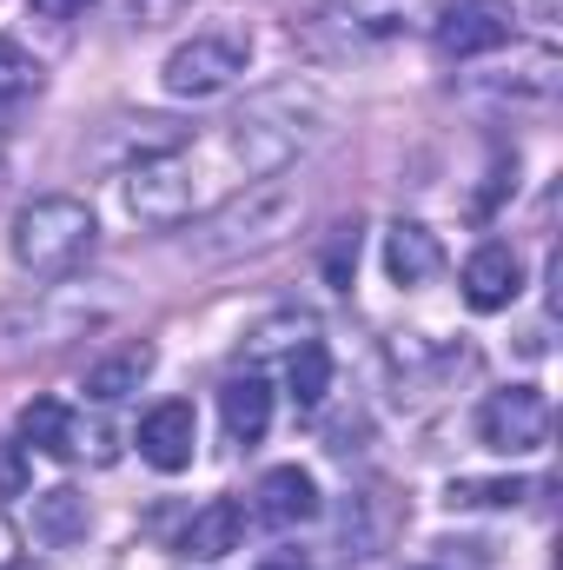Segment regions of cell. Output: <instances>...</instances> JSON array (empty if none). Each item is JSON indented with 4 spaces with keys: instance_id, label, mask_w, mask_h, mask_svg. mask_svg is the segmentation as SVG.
Segmentation results:
<instances>
[{
    "instance_id": "30bf717a",
    "label": "cell",
    "mask_w": 563,
    "mask_h": 570,
    "mask_svg": "<svg viewBox=\"0 0 563 570\" xmlns=\"http://www.w3.org/2000/svg\"><path fill=\"white\" fill-rule=\"evenodd\" d=\"M253 498H259V518H266V524H279V531H292V524H312V518H318V478H312V471H298V464L266 471Z\"/></svg>"
},
{
    "instance_id": "2e32d148",
    "label": "cell",
    "mask_w": 563,
    "mask_h": 570,
    "mask_svg": "<svg viewBox=\"0 0 563 570\" xmlns=\"http://www.w3.org/2000/svg\"><path fill=\"white\" fill-rule=\"evenodd\" d=\"M40 87H47V67H40L20 40L0 33V134L27 114V100H40Z\"/></svg>"
},
{
    "instance_id": "d6986e66",
    "label": "cell",
    "mask_w": 563,
    "mask_h": 570,
    "mask_svg": "<svg viewBox=\"0 0 563 570\" xmlns=\"http://www.w3.org/2000/svg\"><path fill=\"white\" fill-rule=\"evenodd\" d=\"M531 484L524 478H457L451 484V504H477V511H504V504H524Z\"/></svg>"
},
{
    "instance_id": "5b68a950",
    "label": "cell",
    "mask_w": 563,
    "mask_h": 570,
    "mask_svg": "<svg viewBox=\"0 0 563 570\" xmlns=\"http://www.w3.org/2000/svg\"><path fill=\"white\" fill-rule=\"evenodd\" d=\"M246 33H192V40H179L172 53H166V94L172 100H213V94H226L239 73H246Z\"/></svg>"
},
{
    "instance_id": "cb8c5ba5",
    "label": "cell",
    "mask_w": 563,
    "mask_h": 570,
    "mask_svg": "<svg viewBox=\"0 0 563 570\" xmlns=\"http://www.w3.org/2000/svg\"><path fill=\"white\" fill-rule=\"evenodd\" d=\"M0 193H7V159H0Z\"/></svg>"
},
{
    "instance_id": "9a60e30c",
    "label": "cell",
    "mask_w": 563,
    "mask_h": 570,
    "mask_svg": "<svg viewBox=\"0 0 563 570\" xmlns=\"http://www.w3.org/2000/svg\"><path fill=\"white\" fill-rule=\"evenodd\" d=\"M87 524H93V511H87V498H80L73 484H53V491L33 498V538H40V544L67 551V544L87 538Z\"/></svg>"
},
{
    "instance_id": "6da1fadb",
    "label": "cell",
    "mask_w": 563,
    "mask_h": 570,
    "mask_svg": "<svg viewBox=\"0 0 563 570\" xmlns=\"http://www.w3.org/2000/svg\"><path fill=\"white\" fill-rule=\"evenodd\" d=\"M325 140V107L305 87H273L259 100H246V114L219 120L213 134H186L179 146L152 153L140 166H127L120 193L127 213L146 226H192L213 206H226L233 193H246L253 179L292 173L298 153Z\"/></svg>"
},
{
    "instance_id": "52a82bcc",
    "label": "cell",
    "mask_w": 563,
    "mask_h": 570,
    "mask_svg": "<svg viewBox=\"0 0 563 570\" xmlns=\"http://www.w3.org/2000/svg\"><path fill=\"white\" fill-rule=\"evenodd\" d=\"M477 438L497 458H531L551 444V399L537 385H504L477 405Z\"/></svg>"
},
{
    "instance_id": "e0dca14e",
    "label": "cell",
    "mask_w": 563,
    "mask_h": 570,
    "mask_svg": "<svg viewBox=\"0 0 563 570\" xmlns=\"http://www.w3.org/2000/svg\"><path fill=\"white\" fill-rule=\"evenodd\" d=\"M285 392H292L298 412H318V405H325V392H332V352H325V338H298V345H292V358H285Z\"/></svg>"
},
{
    "instance_id": "3957f363",
    "label": "cell",
    "mask_w": 563,
    "mask_h": 570,
    "mask_svg": "<svg viewBox=\"0 0 563 570\" xmlns=\"http://www.w3.org/2000/svg\"><path fill=\"white\" fill-rule=\"evenodd\" d=\"M431 20V0H318L298 20V47L312 60H372L385 47H398L405 33H418Z\"/></svg>"
},
{
    "instance_id": "d4e9b609",
    "label": "cell",
    "mask_w": 563,
    "mask_h": 570,
    "mask_svg": "<svg viewBox=\"0 0 563 570\" xmlns=\"http://www.w3.org/2000/svg\"><path fill=\"white\" fill-rule=\"evenodd\" d=\"M13 570H20V564H13Z\"/></svg>"
},
{
    "instance_id": "5bb4252c",
    "label": "cell",
    "mask_w": 563,
    "mask_h": 570,
    "mask_svg": "<svg viewBox=\"0 0 563 570\" xmlns=\"http://www.w3.org/2000/svg\"><path fill=\"white\" fill-rule=\"evenodd\" d=\"M239 531H246V511H239L233 498H213V504H199V511H192V524H186V538H179V558L213 564V558L239 551Z\"/></svg>"
},
{
    "instance_id": "7c38bea8",
    "label": "cell",
    "mask_w": 563,
    "mask_h": 570,
    "mask_svg": "<svg viewBox=\"0 0 563 570\" xmlns=\"http://www.w3.org/2000/svg\"><path fill=\"white\" fill-rule=\"evenodd\" d=\"M437 266H444V246H437V233L424 219H398L385 233V273H392V285H424V279H437Z\"/></svg>"
},
{
    "instance_id": "7a4b0ae2",
    "label": "cell",
    "mask_w": 563,
    "mask_h": 570,
    "mask_svg": "<svg viewBox=\"0 0 563 570\" xmlns=\"http://www.w3.org/2000/svg\"><path fill=\"white\" fill-rule=\"evenodd\" d=\"M312 213V186L273 173V179H253L246 193H233L226 206H213L206 219H192V259L206 266H233V259H253V253H273L285 246Z\"/></svg>"
},
{
    "instance_id": "9c48e42d",
    "label": "cell",
    "mask_w": 563,
    "mask_h": 570,
    "mask_svg": "<svg viewBox=\"0 0 563 570\" xmlns=\"http://www.w3.org/2000/svg\"><path fill=\"white\" fill-rule=\"evenodd\" d=\"M524 292V259L511 253V246H477L471 259H464V305L471 312H504L511 298Z\"/></svg>"
},
{
    "instance_id": "4fadbf2b",
    "label": "cell",
    "mask_w": 563,
    "mask_h": 570,
    "mask_svg": "<svg viewBox=\"0 0 563 570\" xmlns=\"http://www.w3.org/2000/svg\"><path fill=\"white\" fill-rule=\"evenodd\" d=\"M152 365H159L152 338H134V345L107 352V358H100V365L87 372V399H93V405H120L127 392H140L146 379H152Z\"/></svg>"
},
{
    "instance_id": "ba28073f",
    "label": "cell",
    "mask_w": 563,
    "mask_h": 570,
    "mask_svg": "<svg viewBox=\"0 0 563 570\" xmlns=\"http://www.w3.org/2000/svg\"><path fill=\"white\" fill-rule=\"evenodd\" d=\"M140 458L152 464V471H186L192 464V451H199V419H192V405L186 399H166V405H152L140 419Z\"/></svg>"
},
{
    "instance_id": "277c9868",
    "label": "cell",
    "mask_w": 563,
    "mask_h": 570,
    "mask_svg": "<svg viewBox=\"0 0 563 570\" xmlns=\"http://www.w3.org/2000/svg\"><path fill=\"white\" fill-rule=\"evenodd\" d=\"M100 246V226H93V206L73 199V193H40L13 213V259L20 273L33 279H67L93 259Z\"/></svg>"
},
{
    "instance_id": "44dd1931",
    "label": "cell",
    "mask_w": 563,
    "mask_h": 570,
    "mask_svg": "<svg viewBox=\"0 0 563 570\" xmlns=\"http://www.w3.org/2000/svg\"><path fill=\"white\" fill-rule=\"evenodd\" d=\"M27 7H33L40 20H73V13H80L87 0H27Z\"/></svg>"
},
{
    "instance_id": "8992f818",
    "label": "cell",
    "mask_w": 563,
    "mask_h": 570,
    "mask_svg": "<svg viewBox=\"0 0 563 570\" xmlns=\"http://www.w3.org/2000/svg\"><path fill=\"white\" fill-rule=\"evenodd\" d=\"M431 40L444 60H484L497 47H511L517 33V7L511 0H431Z\"/></svg>"
},
{
    "instance_id": "7402d4cb",
    "label": "cell",
    "mask_w": 563,
    "mask_h": 570,
    "mask_svg": "<svg viewBox=\"0 0 563 570\" xmlns=\"http://www.w3.org/2000/svg\"><path fill=\"white\" fill-rule=\"evenodd\" d=\"M13 558H20V544H13V524L0 518V570H13Z\"/></svg>"
},
{
    "instance_id": "8fae6325",
    "label": "cell",
    "mask_w": 563,
    "mask_h": 570,
    "mask_svg": "<svg viewBox=\"0 0 563 570\" xmlns=\"http://www.w3.org/2000/svg\"><path fill=\"white\" fill-rule=\"evenodd\" d=\"M219 419H226V438L233 444H259L266 425H273V385L259 379V372H239V379H226L219 385Z\"/></svg>"
},
{
    "instance_id": "603a6c76",
    "label": "cell",
    "mask_w": 563,
    "mask_h": 570,
    "mask_svg": "<svg viewBox=\"0 0 563 570\" xmlns=\"http://www.w3.org/2000/svg\"><path fill=\"white\" fill-rule=\"evenodd\" d=\"M259 570H305V558H298V551H279V558H266Z\"/></svg>"
},
{
    "instance_id": "ffe728a7",
    "label": "cell",
    "mask_w": 563,
    "mask_h": 570,
    "mask_svg": "<svg viewBox=\"0 0 563 570\" xmlns=\"http://www.w3.org/2000/svg\"><path fill=\"white\" fill-rule=\"evenodd\" d=\"M318 266H325V279H332V285H352V273H358V219L332 226V239H325Z\"/></svg>"
},
{
    "instance_id": "ac0fdd59",
    "label": "cell",
    "mask_w": 563,
    "mask_h": 570,
    "mask_svg": "<svg viewBox=\"0 0 563 570\" xmlns=\"http://www.w3.org/2000/svg\"><path fill=\"white\" fill-rule=\"evenodd\" d=\"M67 438H73V412H67L60 399H33V405L20 412V444H27V451H40V458H73Z\"/></svg>"
}]
</instances>
